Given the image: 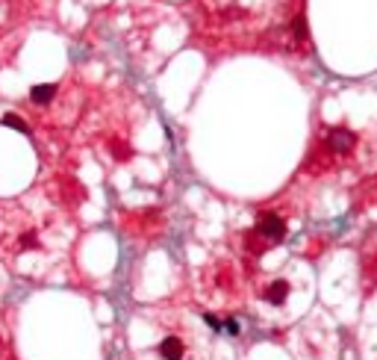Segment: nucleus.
Listing matches in <instances>:
<instances>
[{
    "label": "nucleus",
    "instance_id": "8",
    "mask_svg": "<svg viewBox=\"0 0 377 360\" xmlns=\"http://www.w3.org/2000/svg\"><path fill=\"white\" fill-rule=\"evenodd\" d=\"M221 328H224V331H227V334H233V337H239V331H242L236 319H227V322H221Z\"/></svg>",
    "mask_w": 377,
    "mask_h": 360
},
{
    "label": "nucleus",
    "instance_id": "1",
    "mask_svg": "<svg viewBox=\"0 0 377 360\" xmlns=\"http://www.w3.org/2000/svg\"><path fill=\"white\" fill-rule=\"evenodd\" d=\"M259 230L266 233V236H271L274 242L286 236V225H283V219H280L277 213H262L259 215Z\"/></svg>",
    "mask_w": 377,
    "mask_h": 360
},
{
    "label": "nucleus",
    "instance_id": "3",
    "mask_svg": "<svg viewBox=\"0 0 377 360\" xmlns=\"http://www.w3.org/2000/svg\"><path fill=\"white\" fill-rule=\"evenodd\" d=\"M183 354H186V345H183L180 337H165L159 343V357L162 360H183Z\"/></svg>",
    "mask_w": 377,
    "mask_h": 360
},
{
    "label": "nucleus",
    "instance_id": "5",
    "mask_svg": "<svg viewBox=\"0 0 377 360\" xmlns=\"http://www.w3.org/2000/svg\"><path fill=\"white\" fill-rule=\"evenodd\" d=\"M286 295H289V283H286V280H274V283L268 286V293H266V298H268L271 304H283Z\"/></svg>",
    "mask_w": 377,
    "mask_h": 360
},
{
    "label": "nucleus",
    "instance_id": "7",
    "mask_svg": "<svg viewBox=\"0 0 377 360\" xmlns=\"http://www.w3.org/2000/svg\"><path fill=\"white\" fill-rule=\"evenodd\" d=\"M112 154H115L118 160H127V157H130V148L121 145V142H112Z\"/></svg>",
    "mask_w": 377,
    "mask_h": 360
},
{
    "label": "nucleus",
    "instance_id": "9",
    "mask_svg": "<svg viewBox=\"0 0 377 360\" xmlns=\"http://www.w3.org/2000/svg\"><path fill=\"white\" fill-rule=\"evenodd\" d=\"M204 322H206V325H209L212 331H221V319H215L212 313H204Z\"/></svg>",
    "mask_w": 377,
    "mask_h": 360
},
{
    "label": "nucleus",
    "instance_id": "2",
    "mask_svg": "<svg viewBox=\"0 0 377 360\" xmlns=\"http://www.w3.org/2000/svg\"><path fill=\"white\" fill-rule=\"evenodd\" d=\"M354 142H357V136H354L351 130H342V127H336V130L327 133V145H330L333 151H339V154L351 151V148H354Z\"/></svg>",
    "mask_w": 377,
    "mask_h": 360
},
{
    "label": "nucleus",
    "instance_id": "6",
    "mask_svg": "<svg viewBox=\"0 0 377 360\" xmlns=\"http://www.w3.org/2000/svg\"><path fill=\"white\" fill-rule=\"evenodd\" d=\"M0 124H3V127H15V130H21V133H30V127L24 124V118L15 115V113H6L3 118H0Z\"/></svg>",
    "mask_w": 377,
    "mask_h": 360
},
{
    "label": "nucleus",
    "instance_id": "4",
    "mask_svg": "<svg viewBox=\"0 0 377 360\" xmlns=\"http://www.w3.org/2000/svg\"><path fill=\"white\" fill-rule=\"evenodd\" d=\"M56 95V86L53 83H42V86H32L30 89V100L32 103H50Z\"/></svg>",
    "mask_w": 377,
    "mask_h": 360
},
{
    "label": "nucleus",
    "instance_id": "10",
    "mask_svg": "<svg viewBox=\"0 0 377 360\" xmlns=\"http://www.w3.org/2000/svg\"><path fill=\"white\" fill-rule=\"evenodd\" d=\"M295 33H298V39H304V35H307V27H304V18H298V21H295Z\"/></svg>",
    "mask_w": 377,
    "mask_h": 360
}]
</instances>
